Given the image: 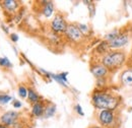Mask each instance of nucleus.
Masks as SVG:
<instances>
[{"mask_svg":"<svg viewBox=\"0 0 132 128\" xmlns=\"http://www.w3.org/2000/svg\"><path fill=\"white\" fill-rule=\"evenodd\" d=\"M94 128H99V127H94Z\"/></svg>","mask_w":132,"mask_h":128,"instance_id":"nucleus-24","label":"nucleus"},{"mask_svg":"<svg viewBox=\"0 0 132 128\" xmlns=\"http://www.w3.org/2000/svg\"><path fill=\"white\" fill-rule=\"evenodd\" d=\"M10 100H11V98L9 96H6V95H1L0 96V103H2V104H6Z\"/></svg>","mask_w":132,"mask_h":128,"instance_id":"nucleus-17","label":"nucleus"},{"mask_svg":"<svg viewBox=\"0 0 132 128\" xmlns=\"http://www.w3.org/2000/svg\"><path fill=\"white\" fill-rule=\"evenodd\" d=\"M93 102L97 108L105 110H114L118 105L117 99L104 93H95L93 96Z\"/></svg>","mask_w":132,"mask_h":128,"instance_id":"nucleus-1","label":"nucleus"},{"mask_svg":"<svg viewBox=\"0 0 132 128\" xmlns=\"http://www.w3.org/2000/svg\"><path fill=\"white\" fill-rule=\"evenodd\" d=\"M122 83L127 86H132V70H126L122 73L121 76Z\"/></svg>","mask_w":132,"mask_h":128,"instance_id":"nucleus-9","label":"nucleus"},{"mask_svg":"<svg viewBox=\"0 0 132 128\" xmlns=\"http://www.w3.org/2000/svg\"><path fill=\"white\" fill-rule=\"evenodd\" d=\"M28 96H29V100L31 101V102H33V103H38V100H39V97H38V95L34 92V91H32V90H29L28 91Z\"/></svg>","mask_w":132,"mask_h":128,"instance_id":"nucleus-13","label":"nucleus"},{"mask_svg":"<svg viewBox=\"0 0 132 128\" xmlns=\"http://www.w3.org/2000/svg\"><path fill=\"white\" fill-rule=\"evenodd\" d=\"M125 60V55L122 52H113L106 55L103 59V64L105 67L109 68H116L121 66Z\"/></svg>","mask_w":132,"mask_h":128,"instance_id":"nucleus-2","label":"nucleus"},{"mask_svg":"<svg viewBox=\"0 0 132 128\" xmlns=\"http://www.w3.org/2000/svg\"><path fill=\"white\" fill-rule=\"evenodd\" d=\"M20 106H21V104H20L19 102H15V103H14V107H15V108H18V107H20Z\"/></svg>","mask_w":132,"mask_h":128,"instance_id":"nucleus-22","label":"nucleus"},{"mask_svg":"<svg viewBox=\"0 0 132 128\" xmlns=\"http://www.w3.org/2000/svg\"><path fill=\"white\" fill-rule=\"evenodd\" d=\"M55 111H56L55 106H50V107H48V108L45 110V117H46V118H49L51 116H53Z\"/></svg>","mask_w":132,"mask_h":128,"instance_id":"nucleus-14","label":"nucleus"},{"mask_svg":"<svg viewBox=\"0 0 132 128\" xmlns=\"http://www.w3.org/2000/svg\"><path fill=\"white\" fill-rule=\"evenodd\" d=\"M100 122L105 125V126H109L113 123L114 121V115L113 112L111 110H103L102 112L100 113L99 115Z\"/></svg>","mask_w":132,"mask_h":128,"instance_id":"nucleus-4","label":"nucleus"},{"mask_svg":"<svg viewBox=\"0 0 132 128\" xmlns=\"http://www.w3.org/2000/svg\"><path fill=\"white\" fill-rule=\"evenodd\" d=\"M0 65H2V66H7V67H10V66H11V64L8 61L7 58H0Z\"/></svg>","mask_w":132,"mask_h":128,"instance_id":"nucleus-18","label":"nucleus"},{"mask_svg":"<svg viewBox=\"0 0 132 128\" xmlns=\"http://www.w3.org/2000/svg\"><path fill=\"white\" fill-rule=\"evenodd\" d=\"M78 29H79V31L81 32V34H82V33H86V32H87V27H86V26L79 25V28H78Z\"/></svg>","mask_w":132,"mask_h":128,"instance_id":"nucleus-19","label":"nucleus"},{"mask_svg":"<svg viewBox=\"0 0 132 128\" xmlns=\"http://www.w3.org/2000/svg\"><path fill=\"white\" fill-rule=\"evenodd\" d=\"M3 4H4V6H5L8 10H10V11L14 10L17 7V2L14 1V0H5V1H3Z\"/></svg>","mask_w":132,"mask_h":128,"instance_id":"nucleus-11","label":"nucleus"},{"mask_svg":"<svg viewBox=\"0 0 132 128\" xmlns=\"http://www.w3.org/2000/svg\"><path fill=\"white\" fill-rule=\"evenodd\" d=\"M18 94H19V96L21 97V98H26V97H27V94H28V91H27L26 87L19 86V89H18Z\"/></svg>","mask_w":132,"mask_h":128,"instance_id":"nucleus-16","label":"nucleus"},{"mask_svg":"<svg viewBox=\"0 0 132 128\" xmlns=\"http://www.w3.org/2000/svg\"><path fill=\"white\" fill-rule=\"evenodd\" d=\"M11 40L14 41V42H16L17 40H18V37H17L15 34H12V35H11Z\"/></svg>","mask_w":132,"mask_h":128,"instance_id":"nucleus-21","label":"nucleus"},{"mask_svg":"<svg viewBox=\"0 0 132 128\" xmlns=\"http://www.w3.org/2000/svg\"><path fill=\"white\" fill-rule=\"evenodd\" d=\"M0 128H6V127H5L4 125H1V124H0Z\"/></svg>","mask_w":132,"mask_h":128,"instance_id":"nucleus-23","label":"nucleus"},{"mask_svg":"<svg viewBox=\"0 0 132 128\" xmlns=\"http://www.w3.org/2000/svg\"><path fill=\"white\" fill-rule=\"evenodd\" d=\"M92 72L96 77H103L104 75H106L107 73V67H105L104 65H97L94 66L92 68Z\"/></svg>","mask_w":132,"mask_h":128,"instance_id":"nucleus-8","label":"nucleus"},{"mask_svg":"<svg viewBox=\"0 0 132 128\" xmlns=\"http://www.w3.org/2000/svg\"><path fill=\"white\" fill-rule=\"evenodd\" d=\"M52 29L55 32H65L66 29H67L65 20L61 16L57 15L52 22Z\"/></svg>","mask_w":132,"mask_h":128,"instance_id":"nucleus-6","label":"nucleus"},{"mask_svg":"<svg viewBox=\"0 0 132 128\" xmlns=\"http://www.w3.org/2000/svg\"><path fill=\"white\" fill-rule=\"evenodd\" d=\"M108 47H109V44H107L106 42H103L102 44H100V46L98 47L97 51L100 52V53H104V52H106V51H107Z\"/></svg>","mask_w":132,"mask_h":128,"instance_id":"nucleus-15","label":"nucleus"},{"mask_svg":"<svg viewBox=\"0 0 132 128\" xmlns=\"http://www.w3.org/2000/svg\"><path fill=\"white\" fill-rule=\"evenodd\" d=\"M75 108H76V111L79 113V115H81V116H82V115H83V112L81 111V107H80L79 105H77V106H76Z\"/></svg>","mask_w":132,"mask_h":128,"instance_id":"nucleus-20","label":"nucleus"},{"mask_svg":"<svg viewBox=\"0 0 132 128\" xmlns=\"http://www.w3.org/2000/svg\"><path fill=\"white\" fill-rule=\"evenodd\" d=\"M18 117V114L16 112H13V111H10V112H6L5 114H3L1 116V121L3 122V124L5 125H12L15 120Z\"/></svg>","mask_w":132,"mask_h":128,"instance_id":"nucleus-7","label":"nucleus"},{"mask_svg":"<svg viewBox=\"0 0 132 128\" xmlns=\"http://www.w3.org/2000/svg\"><path fill=\"white\" fill-rule=\"evenodd\" d=\"M52 12H53V4H52V2H48L44 8V14L47 17H49L51 16Z\"/></svg>","mask_w":132,"mask_h":128,"instance_id":"nucleus-12","label":"nucleus"},{"mask_svg":"<svg viewBox=\"0 0 132 128\" xmlns=\"http://www.w3.org/2000/svg\"><path fill=\"white\" fill-rule=\"evenodd\" d=\"M128 35L127 34H120L116 37L114 40L109 42V47L110 48H120L123 47L127 42H128Z\"/></svg>","mask_w":132,"mask_h":128,"instance_id":"nucleus-3","label":"nucleus"},{"mask_svg":"<svg viewBox=\"0 0 132 128\" xmlns=\"http://www.w3.org/2000/svg\"><path fill=\"white\" fill-rule=\"evenodd\" d=\"M44 112V107L41 103H36L33 107V114L36 116H41Z\"/></svg>","mask_w":132,"mask_h":128,"instance_id":"nucleus-10","label":"nucleus"},{"mask_svg":"<svg viewBox=\"0 0 132 128\" xmlns=\"http://www.w3.org/2000/svg\"><path fill=\"white\" fill-rule=\"evenodd\" d=\"M65 32H66V34H67V36H68L71 40H73V41H78V40H80L81 37H82V34L79 31V29H78L77 27L73 26V25L67 26V29H66Z\"/></svg>","mask_w":132,"mask_h":128,"instance_id":"nucleus-5","label":"nucleus"}]
</instances>
